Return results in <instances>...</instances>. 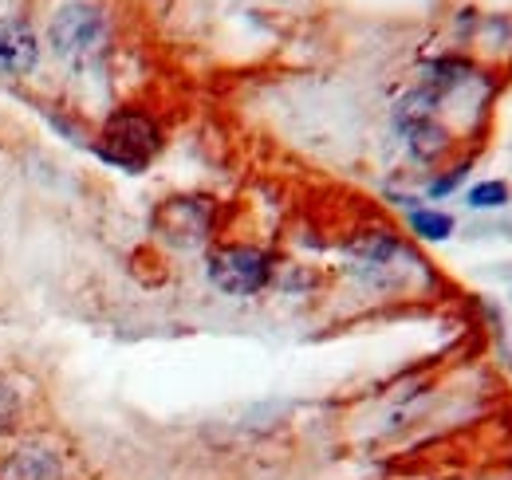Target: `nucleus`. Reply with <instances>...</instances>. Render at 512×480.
<instances>
[{
  "instance_id": "f257e3e1",
  "label": "nucleus",
  "mask_w": 512,
  "mask_h": 480,
  "mask_svg": "<svg viewBox=\"0 0 512 480\" xmlns=\"http://www.w3.org/2000/svg\"><path fill=\"white\" fill-rule=\"evenodd\" d=\"M95 150H99L103 162H111V166H119L127 174H138L162 150V130L142 111H115L111 119L103 122Z\"/></svg>"
},
{
  "instance_id": "f03ea898",
  "label": "nucleus",
  "mask_w": 512,
  "mask_h": 480,
  "mask_svg": "<svg viewBox=\"0 0 512 480\" xmlns=\"http://www.w3.org/2000/svg\"><path fill=\"white\" fill-rule=\"evenodd\" d=\"M48 40H52V52L60 60L75 63H91L103 44H107V24H103V12L95 4H64L56 16H52V28H48Z\"/></svg>"
},
{
  "instance_id": "7ed1b4c3",
  "label": "nucleus",
  "mask_w": 512,
  "mask_h": 480,
  "mask_svg": "<svg viewBox=\"0 0 512 480\" xmlns=\"http://www.w3.org/2000/svg\"><path fill=\"white\" fill-rule=\"evenodd\" d=\"M209 280L225 296H256L272 280V260L249 244H225L209 252Z\"/></svg>"
},
{
  "instance_id": "20e7f679",
  "label": "nucleus",
  "mask_w": 512,
  "mask_h": 480,
  "mask_svg": "<svg viewBox=\"0 0 512 480\" xmlns=\"http://www.w3.org/2000/svg\"><path fill=\"white\" fill-rule=\"evenodd\" d=\"M213 221H217V205L209 197H166L150 217L154 233L178 248L201 244L213 233Z\"/></svg>"
},
{
  "instance_id": "39448f33",
  "label": "nucleus",
  "mask_w": 512,
  "mask_h": 480,
  "mask_svg": "<svg viewBox=\"0 0 512 480\" xmlns=\"http://www.w3.org/2000/svg\"><path fill=\"white\" fill-rule=\"evenodd\" d=\"M434 111H438V99L430 91H414V95H406L398 103V115H394L398 126H402V134H406V142H410V150L418 158H426V162L446 154L449 146L446 130H442V122H438Z\"/></svg>"
},
{
  "instance_id": "423d86ee",
  "label": "nucleus",
  "mask_w": 512,
  "mask_h": 480,
  "mask_svg": "<svg viewBox=\"0 0 512 480\" xmlns=\"http://www.w3.org/2000/svg\"><path fill=\"white\" fill-rule=\"evenodd\" d=\"M0 480H64V461L56 449L28 441L0 457Z\"/></svg>"
},
{
  "instance_id": "0eeeda50",
  "label": "nucleus",
  "mask_w": 512,
  "mask_h": 480,
  "mask_svg": "<svg viewBox=\"0 0 512 480\" xmlns=\"http://www.w3.org/2000/svg\"><path fill=\"white\" fill-rule=\"evenodd\" d=\"M40 60V40L28 20H0V75H28Z\"/></svg>"
},
{
  "instance_id": "6e6552de",
  "label": "nucleus",
  "mask_w": 512,
  "mask_h": 480,
  "mask_svg": "<svg viewBox=\"0 0 512 480\" xmlns=\"http://www.w3.org/2000/svg\"><path fill=\"white\" fill-rule=\"evenodd\" d=\"M347 256L355 264H363V268H386V264H394V256H402V244L390 233H367V237L355 240L347 248Z\"/></svg>"
},
{
  "instance_id": "1a4fd4ad",
  "label": "nucleus",
  "mask_w": 512,
  "mask_h": 480,
  "mask_svg": "<svg viewBox=\"0 0 512 480\" xmlns=\"http://www.w3.org/2000/svg\"><path fill=\"white\" fill-rule=\"evenodd\" d=\"M410 229L426 240H446L453 233V217L449 213H434V209H414L410 213Z\"/></svg>"
},
{
  "instance_id": "9d476101",
  "label": "nucleus",
  "mask_w": 512,
  "mask_h": 480,
  "mask_svg": "<svg viewBox=\"0 0 512 480\" xmlns=\"http://www.w3.org/2000/svg\"><path fill=\"white\" fill-rule=\"evenodd\" d=\"M465 201H469V209H497L509 201V185L505 181H481L465 193Z\"/></svg>"
},
{
  "instance_id": "9b49d317",
  "label": "nucleus",
  "mask_w": 512,
  "mask_h": 480,
  "mask_svg": "<svg viewBox=\"0 0 512 480\" xmlns=\"http://www.w3.org/2000/svg\"><path fill=\"white\" fill-rule=\"evenodd\" d=\"M20 425V394L0 378V433H12Z\"/></svg>"
},
{
  "instance_id": "f8f14e48",
  "label": "nucleus",
  "mask_w": 512,
  "mask_h": 480,
  "mask_svg": "<svg viewBox=\"0 0 512 480\" xmlns=\"http://www.w3.org/2000/svg\"><path fill=\"white\" fill-rule=\"evenodd\" d=\"M465 178V166H457V170H453V174H446V178L442 181H434V185H430V197H446L449 189H457V181Z\"/></svg>"
}]
</instances>
